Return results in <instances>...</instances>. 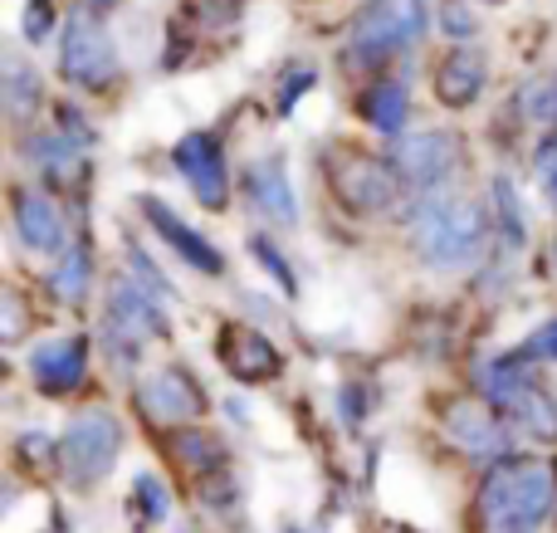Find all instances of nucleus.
I'll use <instances>...</instances> for the list:
<instances>
[{"instance_id":"nucleus-1","label":"nucleus","mask_w":557,"mask_h":533,"mask_svg":"<svg viewBox=\"0 0 557 533\" xmlns=\"http://www.w3.org/2000/svg\"><path fill=\"white\" fill-rule=\"evenodd\" d=\"M557 505V466L543 456H509L480 480L474 515L484 533H539Z\"/></svg>"},{"instance_id":"nucleus-2","label":"nucleus","mask_w":557,"mask_h":533,"mask_svg":"<svg viewBox=\"0 0 557 533\" xmlns=\"http://www.w3.org/2000/svg\"><path fill=\"white\" fill-rule=\"evenodd\" d=\"M425 0H367L352 15L343 35V49H337V64L347 74H372V69H386L392 59L411 54L425 39Z\"/></svg>"},{"instance_id":"nucleus-3","label":"nucleus","mask_w":557,"mask_h":533,"mask_svg":"<svg viewBox=\"0 0 557 533\" xmlns=\"http://www.w3.org/2000/svg\"><path fill=\"white\" fill-rule=\"evenodd\" d=\"M490 240V211L460 196H421L411 211V250L431 270H460Z\"/></svg>"},{"instance_id":"nucleus-4","label":"nucleus","mask_w":557,"mask_h":533,"mask_svg":"<svg viewBox=\"0 0 557 533\" xmlns=\"http://www.w3.org/2000/svg\"><path fill=\"white\" fill-rule=\"evenodd\" d=\"M323 176L327 191L343 211L352 215H386L401 201V172L392 157L362 152V147H327L323 152Z\"/></svg>"},{"instance_id":"nucleus-5","label":"nucleus","mask_w":557,"mask_h":533,"mask_svg":"<svg viewBox=\"0 0 557 533\" xmlns=\"http://www.w3.org/2000/svg\"><path fill=\"white\" fill-rule=\"evenodd\" d=\"M103 333H108V352L113 368H133L143 358V348L152 338H166V309L157 303L152 289L133 280V274H113L108 280V309H103Z\"/></svg>"},{"instance_id":"nucleus-6","label":"nucleus","mask_w":557,"mask_h":533,"mask_svg":"<svg viewBox=\"0 0 557 533\" xmlns=\"http://www.w3.org/2000/svg\"><path fill=\"white\" fill-rule=\"evenodd\" d=\"M117 456H123V426L103 407L78 411L64 426V436H59V470H64V480L74 489L103 485V475L117 466Z\"/></svg>"},{"instance_id":"nucleus-7","label":"nucleus","mask_w":557,"mask_h":533,"mask_svg":"<svg viewBox=\"0 0 557 533\" xmlns=\"http://www.w3.org/2000/svg\"><path fill=\"white\" fill-rule=\"evenodd\" d=\"M59 74L84 94H108L123 78V59H117V45L103 20L74 10V20L59 35Z\"/></svg>"},{"instance_id":"nucleus-8","label":"nucleus","mask_w":557,"mask_h":533,"mask_svg":"<svg viewBox=\"0 0 557 533\" xmlns=\"http://www.w3.org/2000/svg\"><path fill=\"white\" fill-rule=\"evenodd\" d=\"M392 162H396V172H401V182L411 186V191L441 196L445 182L460 172L465 142L455 133H445V127H425V133H406L401 142H396Z\"/></svg>"},{"instance_id":"nucleus-9","label":"nucleus","mask_w":557,"mask_h":533,"mask_svg":"<svg viewBox=\"0 0 557 533\" xmlns=\"http://www.w3.org/2000/svg\"><path fill=\"white\" fill-rule=\"evenodd\" d=\"M172 162L206 211H225L231 206V166H225V147L215 133H206V127L182 133L172 147Z\"/></svg>"},{"instance_id":"nucleus-10","label":"nucleus","mask_w":557,"mask_h":533,"mask_svg":"<svg viewBox=\"0 0 557 533\" xmlns=\"http://www.w3.org/2000/svg\"><path fill=\"white\" fill-rule=\"evenodd\" d=\"M441 431L455 450H465V456H474V460H504V450H509V441H513L509 417H504L499 407H490L484 397H455L441 417Z\"/></svg>"},{"instance_id":"nucleus-11","label":"nucleus","mask_w":557,"mask_h":533,"mask_svg":"<svg viewBox=\"0 0 557 533\" xmlns=\"http://www.w3.org/2000/svg\"><path fill=\"white\" fill-rule=\"evenodd\" d=\"M137 407L152 426H182V421H196L206 411V387L182 362H162L137 382Z\"/></svg>"},{"instance_id":"nucleus-12","label":"nucleus","mask_w":557,"mask_h":533,"mask_svg":"<svg viewBox=\"0 0 557 533\" xmlns=\"http://www.w3.org/2000/svg\"><path fill=\"white\" fill-rule=\"evenodd\" d=\"M137 211H143V221L152 225V235L166 245V250H176L186 264H191L196 274H206V280H221L225 274V255L215 250L211 240H206L196 225H186L182 215L172 211V206L162 201V196H137Z\"/></svg>"},{"instance_id":"nucleus-13","label":"nucleus","mask_w":557,"mask_h":533,"mask_svg":"<svg viewBox=\"0 0 557 533\" xmlns=\"http://www.w3.org/2000/svg\"><path fill=\"white\" fill-rule=\"evenodd\" d=\"M10 221H15V235L25 240V250H35V255L69 250V225H64V211L54 206V196L15 186L10 191Z\"/></svg>"},{"instance_id":"nucleus-14","label":"nucleus","mask_w":557,"mask_h":533,"mask_svg":"<svg viewBox=\"0 0 557 533\" xmlns=\"http://www.w3.org/2000/svg\"><path fill=\"white\" fill-rule=\"evenodd\" d=\"M221 362L235 382H250V387L274 382L278 372H284V352H278V343L264 338V333L250 329V323H225L221 329Z\"/></svg>"},{"instance_id":"nucleus-15","label":"nucleus","mask_w":557,"mask_h":533,"mask_svg":"<svg viewBox=\"0 0 557 533\" xmlns=\"http://www.w3.org/2000/svg\"><path fill=\"white\" fill-rule=\"evenodd\" d=\"M88 352H94V343H88L84 333H59V338H45L35 352H29V377H35L39 392L64 397V392H74L78 382L88 377Z\"/></svg>"},{"instance_id":"nucleus-16","label":"nucleus","mask_w":557,"mask_h":533,"mask_svg":"<svg viewBox=\"0 0 557 533\" xmlns=\"http://www.w3.org/2000/svg\"><path fill=\"white\" fill-rule=\"evenodd\" d=\"M484 84H490V59L474 45H455L450 54L435 64V98L445 108H470L484 98Z\"/></svg>"},{"instance_id":"nucleus-17","label":"nucleus","mask_w":557,"mask_h":533,"mask_svg":"<svg viewBox=\"0 0 557 533\" xmlns=\"http://www.w3.org/2000/svg\"><path fill=\"white\" fill-rule=\"evenodd\" d=\"M245 196L250 206L274 225H294L298 221V201H294V182H288L284 157H260L245 172Z\"/></svg>"},{"instance_id":"nucleus-18","label":"nucleus","mask_w":557,"mask_h":533,"mask_svg":"<svg viewBox=\"0 0 557 533\" xmlns=\"http://www.w3.org/2000/svg\"><path fill=\"white\" fill-rule=\"evenodd\" d=\"M357 113L372 133L382 137H406V123H411V88L401 78H376L357 94Z\"/></svg>"},{"instance_id":"nucleus-19","label":"nucleus","mask_w":557,"mask_h":533,"mask_svg":"<svg viewBox=\"0 0 557 533\" xmlns=\"http://www.w3.org/2000/svg\"><path fill=\"white\" fill-rule=\"evenodd\" d=\"M20 152H25V162L54 186H74L78 176H84V152L59 133H25L20 137Z\"/></svg>"},{"instance_id":"nucleus-20","label":"nucleus","mask_w":557,"mask_h":533,"mask_svg":"<svg viewBox=\"0 0 557 533\" xmlns=\"http://www.w3.org/2000/svg\"><path fill=\"white\" fill-rule=\"evenodd\" d=\"M0 98H5V113L15 117V123H25V117L39 113V103H45V78H39V69L25 64L15 49H5V59H0Z\"/></svg>"},{"instance_id":"nucleus-21","label":"nucleus","mask_w":557,"mask_h":533,"mask_svg":"<svg viewBox=\"0 0 557 533\" xmlns=\"http://www.w3.org/2000/svg\"><path fill=\"white\" fill-rule=\"evenodd\" d=\"M504 417H509V426L523 431V436L557 441V397L548 387H539V382H533L529 392H519V397L504 407Z\"/></svg>"},{"instance_id":"nucleus-22","label":"nucleus","mask_w":557,"mask_h":533,"mask_svg":"<svg viewBox=\"0 0 557 533\" xmlns=\"http://www.w3.org/2000/svg\"><path fill=\"white\" fill-rule=\"evenodd\" d=\"M88 289H94V250L78 240L59 255L54 274H49V294H54L59 303H69V309H78V303L88 299Z\"/></svg>"},{"instance_id":"nucleus-23","label":"nucleus","mask_w":557,"mask_h":533,"mask_svg":"<svg viewBox=\"0 0 557 533\" xmlns=\"http://www.w3.org/2000/svg\"><path fill=\"white\" fill-rule=\"evenodd\" d=\"M172 456L182 460L191 475H225V446L211 436V431H176Z\"/></svg>"},{"instance_id":"nucleus-24","label":"nucleus","mask_w":557,"mask_h":533,"mask_svg":"<svg viewBox=\"0 0 557 533\" xmlns=\"http://www.w3.org/2000/svg\"><path fill=\"white\" fill-rule=\"evenodd\" d=\"M519 113L529 117L543 137H557V69L553 74H543V78H533V84H523Z\"/></svg>"},{"instance_id":"nucleus-25","label":"nucleus","mask_w":557,"mask_h":533,"mask_svg":"<svg viewBox=\"0 0 557 533\" xmlns=\"http://www.w3.org/2000/svg\"><path fill=\"white\" fill-rule=\"evenodd\" d=\"M494 215H499V235H504V245L523 250V245H529V221H523L519 191H513L509 176H494Z\"/></svg>"},{"instance_id":"nucleus-26","label":"nucleus","mask_w":557,"mask_h":533,"mask_svg":"<svg viewBox=\"0 0 557 533\" xmlns=\"http://www.w3.org/2000/svg\"><path fill=\"white\" fill-rule=\"evenodd\" d=\"M250 255L260 260V270L270 274V280L278 284V289L288 294V299H298V274H294V264H288V255L278 250V245L270 240V235H250Z\"/></svg>"},{"instance_id":"nucleus-27","label":"nucleus","mask_w":557,"mask_h":533,"mask_svg":"<svg viewBox=\"0 0 557 533\" xmlns=\"http://www.w3.org/2000/svg\"><path fill=\"white\" fill-rule=\"evenodd\" d=\"M133 505L143 509L147 524H166V519H172V489H166L157 475H147V470H143V475L133 480Z\"/></svg>"},{"instance_id":"nucleus-28","label":"nucleus","mask_w":557,"mask_h":533,"mask_svg":"<svg viewBox=\"0 0 557 533\" xmlns=\"http://www.w3.org/2000/svg\"><path fill=\"white\" fill-rule=\"evenodd\" d=\"M318 84V69L313 64H288L284 69V74H278V88H274V108H278V113H294V103H298V98H304L308 94V88H313Z\"/></svg>"},{"instance_id":"nucleus-29","label":"nucleus","mask_w":557,"mask_h":533,"mask_svg":"<svg viewBox=\"0 0 557 533\" xmlns=\"http://www.w3.org/2000/svg\"><path fill=\"white\" fill-rule=\"evenodd\" d=\"M533 176H539V191L548 201V211H557V137H543L533 147Z\"/></svg>"},{"instance_id":"nucleus-30","label":"nucleus","mask_w":557,"mask_h":533,"mask_svg":"<svg viewBox=\"0 0 557 533\" xmlns=\"http://www.w3.org/2000/svg\"><path fill=\"white\" fill-rule=\"evenodd\" d=\"M435 15H441V29L455 39V45H470V35L480 29V20H474V10L465 5V0H441Z\"/></svg>"},{"instance_id":"nucleus-31","label":"nucleus","mask_w":557,"mask_h":533,"mask_svg":"<svg viewBox=\"0 0 557 533\" xmlns=\"http://www.w3.org/2000/svg\"><path fill=\"white\" fill-rule=\"evenodd\" d=\"M20 35H25V45H45V39L54 35V0H25Z\"/></svg>"},{"instance_id":"nucleus-32","label":"nucleus","mask_w":557,"mask_h":533,"mask_svg":"<svg viewBox=\"0 0 557 533\" xmlns=\"http://www.w3.org/2000/svg\"><path fill=\"white\" fill-rule=\"evenodd\" d=\"M127 264H133V280L143 284V289H152L157 299H172V284L162 280V270H157L152 260H147V250L137 240H127Z\"/></svg>"},{"instance_id":"nucleus-33","label":"nucleus","mask_w":557,"mask_h":533,"mask_svg":"<svg viewBox=\"0 0 557 533\" xmlns=\"http://www.w3.org/2000/svg\"><path fill=\"white\" fill-rule=\"evenodd\" d=\"M0 319H5V329H0V338H5V343L25 338L29 319H25V299H20L15 284H5V289H0Z\"/></svg>"},{"instance_id":"nucleus-34","label":"nucleus","mask_w":557,"mask_h":533,"mask_svg":"<svg viewBox=\"0 0 557 533\" xmlns=\"http://www.w3.org/2000/svg\"><path fill=\"white\" fill-rule=\"evenodd\" d=\"M54 117H59V137H69L74 147H88V142H94V127H88V117L78 113L74 103H59Z\"/></svg>"},{"instance_id":"nucleus-35","label":"nucleus","mask_w":557,"mask_h":533,"mask_svg":"<svg viewBox=\"0 0 557 533\" xmlns=\"http://www.w3.org/2000/svg\"><path fill=\"white\" fill-rule=\"evenodd\" d=\"M523 352H529L533 362H557V319H548L539 333H533L529 343H523Z\"/></svg>"},{"instance_id":"nucleus-36","label":"nucleus","mask_w":557,"mask_h":533,"mask_svg":"<svg viewBox=\"0 0 557 533\" xmlns=\"http://www.w3.org/2000/svg\"><path fill=\"white\" fill-rule=\"evenodd\" d=\"M108 10H117V0H84V15H94V20H103Z\"/></svg>"},{"instance_id":"nucleus-37","label":"nucleus","mask_w":557,"mask_h":533,"mask_svg":"<svg viewBox=\"0 0 557 533\" xmlns=\"http://www.w3.org/2000/svg\"><path fill=\"white\" fill-rule=\"evenodd\" d=\"M484 5H499V0H484Z\"/></svg>"}]
</instances>
